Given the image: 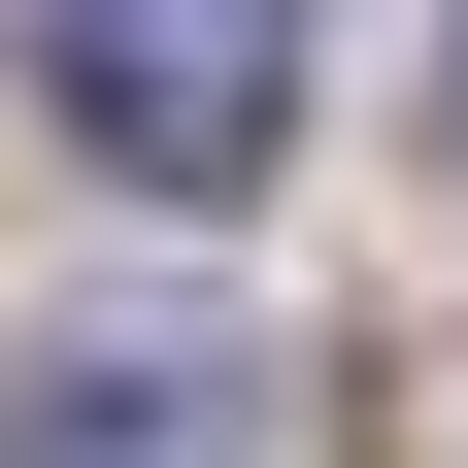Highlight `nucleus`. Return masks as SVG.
<instances>
[{
	"instance_id": "obj_2",
	"label": "nucleus",
	"mask_w": 468,
	"mask_h": 468,
	"mask_svg": "<svg viewBox=\"0 0 468 468\" xmlns=\"http://www.w3.org/2000/svg\"><path fill=\"white\" fill-rule=\"evenodd\" d=\"M234 401H268L234 335H134V302H101V335H34V368H0V435H34V468H167V435H234Z\"/></svg>"
},
{
	"instance_id": "obj_1",
	"label": "nucleus",
	"mask_w": 468,
	"mask_h": 468,
	"mask_svg": "<svg viewBox=\"0 0 468 468\" xmlns=\"http://www.w3.org/2000/svg\"><path fill=\"white\" fill-rule=\"evenodd\" d=\"M34 101H68L101 201H234V167L302 134V34H234V0H201V34H167V0H68V34H34Z\"/></svg>"
}]
</instances>
